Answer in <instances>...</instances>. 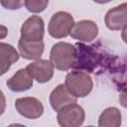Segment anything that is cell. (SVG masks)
<instances>
[{"label":"cell","instance_id":"13","mask_svg":"<svg viewBox=\"0 0 127 127\" xmlns=\"http://www.w3.org/2000/svg\"><path fill=\"white\" fill-rule=\"evenodd\" d=\"M44 49L45 45L43 41L30 42L22 38H20L18 41V50L20 56L25 60H39L44 53Z\"/></svg>","mask_w":127,"mask_h":127},{"label":"cell","instance_id":"11","mask_svg":"<svg viewBox=\"0 0 127 127\" xmlns=\"http://www.w3.org/2000/svg\"><path fill=\"white\" fill-rule=\"evenodd\" d=\"M77 98L73 96L65 87L64 84H59L50 94V104L55 111L61 110L64 106L76 103Z\"/></svg>","mask_w":127,"mask_h":127},{"label":"cell","instance_id":"14","mask_svg":"<svg viewBox=\"0 0 127 127\" xmlns=\"http://www.w3.org/2000/svg\"><path fill=\"white\" fill-rule=\"evenodd\" d=\"M20 55L16 49L7 43H0V76L5 74L11 65L19 60Z\"/></svg>","mask_w":127,"mask_h":127},{"label":"cell","instance_id":"10","mask_svg":"<svg viewBox=\"0 0 127 127\" xmlns=\"http://www.w3.org/2000/svg\"><path fill=\"white\" fill-rule=\"evenodd\" d=\"M104 22L106 27L112 31H118L126 29L127 24V4L122 3L107 11Z\"/></svg>","mask_w":127,"mask_h":127},{"label":"cell","instance_id":"18","mask_svg":"<svg viewBox=\"0 0 127 127\" xmlns=\"http://www.w3.org/2000/svg\"><path fill=\"white\" fill-rule=\"evenodd\" d=\"M6 108V98L3 91L0 89V115H2Z\"/></svg>","mask_w":127,"mask_h":127},{"label":"cell","instance_id":"16","mask_svg":"<svg viewBox=\"0 0 127 127\" xmlns=\"http://www.w3.org/2000/svg\"><path fill=\"white\" fill-rule=\"evenodd\" d=\"M49 0H25V6L29 12L41 13L46 10Z\"/></svg>","mask_w":127,"mask_h":127},{"label":"cell","instance_id":"5","mask_svg":"<svg viewBox=\"0 0 127 127\" xmlns=\"http://www.w3.org/2000/svg\"><path fill=\"white\" fill-rule=\"evenodd\" d=\"M57 119L58 123L63 127H78L84 122L85 112L80 105L71 103L58 111Z\"/></svg>","mask_w":127,"mask_h":127},{"label":"cell","instance_id":"19","mask_svg":"<svg viewBox=\"0 0 127 127\" xmlns=\"http://www.w3.org/2000/svg\"><path fill=\"white\" fill-rule=\"evenodd\" d=\"M8 35V29L7 27L3 26V25H0V40L2 39H5Z\"/></svg>","mask_w":127,"mask_h":127},{"label":"cell","instance_id":"9","mask_svg":"<svg viewBox=\"0 0 127 127\" xmlns=\"http://www.w3.org/2000/svg\"><path fill=\"white\" fill-rule=\"evenodd\" d=\"M27 70L33 77L40 83L48 82L54 75V65L48 60H36L27 65Z\"/></svg>","mask_w":127,"mask_h":127},{"label":"cell","instance_id":"8","mask_svg":"<svg viewBox=\"0 0 127 127\" xmlns=\"http://www.w3.org/2000/svg\"><path fill=\"white\" fill-rule=\"evenodd\" d=\"M69 35L80 42H91L98 35V26L91 20H81L73 24Z\"/></svg>","mask_w":127,"mask_h":127},{"label":"cell","instance_id":"1","mask_svg":"<svg viewBox=\"0 0 127 127\" xmlns=\"http://www.w3.org/2000/svg\"><path fill=\"white\" fill-rule=\"evenodd\" d=\"M75 57L71 68L75 70L94 72L96 67L103 63H107L103 59V54L97 51L94 46H87L82 43H76L74 45Z\"/></svg>","mask_w":127,"mask_h":127},{"label":"cell","instance_id":"6","mask_svg":"<svg viewBox=\"0 0 127 127\" xmlns=\"http://www.w3.org/2000/svg\"><path fill=\"white\" fill-rule=\"evenodd\" d=\"M45 34V24L44 20L37 15L29 17L21 27V37L22 39L30 42L43 41Z\"/></svg>","mask_w":127,"mask_h":127},{"label":"cell","instance_id":"7","mask_svg":"<svg viewBox=\"0 0 127 127\" xmlns=\"http://www.w3.org/2000/svg\"><path fill=\"white\" fill-rule=\"evenodd\" d=\"M15 108L19 114L29 119H37L44 113V106L36 97H21L16 99Z\"/></svg>","mask_w":127,"mask_h":127},{"label":"cell","instance_id":"20","mask_svg":"<svg viewBox=\"0 0 127 127\" xmlns=\"http://www.w3.org/2000/svg\"><path fill=\"white\" fill-rule=\"evenodd\" d=\"M95 3H98V4H105V3H108L112 0H93Z\"/></svg>","mask_w":127,"mask_h":127},{"label":"cell","instance_id":"4","mask_svg":"<svg viewBox=\"0 0 127 127\" xmlns=\"http://www.w3.org/2000/svg\"><path fill=\"white\" fill-rule=\"evenodd\" d=\"M74 24L73 17L64 11H59L55 13L48 26V32L50 36L56 39L65 38L69 35V32Z\"/></svg>","mask_w":127,"mask_h":127},{"label":"cell","instance_id":"15","mask_svg":"<svg viewBox=\"0 0 127 127\" xmlns=\"http://www.w3.org/2000/svg\"><path fill=\"white\" fill-rule=\"evenodd\" d=\"M121 112L116 107H108L103 110L98 118L100 127H119L121 125Z\"/></svg>","mask_w":127,"mask_h":127},{"label":"cell","instance_id":"17","mask_svg":"<svg viewBox=\"0 0 127 127\" xmlns=\"http://www.w3.org/2000/svg\"><path fill=\"white\" fill-rule=\"evenodd\" d=\"M3 8L8 10H18L23 7L25 0H0Z\"/></svg>","mask_w":127,"mask_h":127},{"label":"cell","instance_id":"3","mask_svg":"<svg viewBox=\"0 0 127 127\" xmlns=\"http://www.w3.org/2000/svg\"><path fill=\"white\" fill-rule=\"evenodd\" d=\"M64 85L66 89L76 98L85 97L93 87V81L87 72L73 70L66 74Z\"/></svg>","mask_w":127,"mask_h":127},{"label":"cell","instance_id":"12","mask_svg":"<svg viewBox=\"0 0 127 127\" xmlns=\"http://www.w3.org/2000/svg\"><path fill=\"white\" fill-rule=\"evenodd\" d=\"M33 77L27 70V68H21L11 76L6 84L8 88L15 92H22L29 90L33 86Z\"/></svg>","mask_w":127,"mask_h":127},{"label":"cell","instance_id":"2","mask_svg":"<svg viewBox=\"0 0 127 127\" xmlns=\"http://www.w3.org/2000/svg\"><path fill=\"white\" fill-rule=\"evenodd\" d=\"M75 57L74 46L66 42L56 43L50 53V62L59 70H68L71 68Z\"/></svg>","mask_w":127,"mask_h":127}]
</instances>
